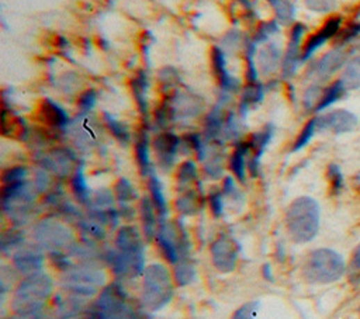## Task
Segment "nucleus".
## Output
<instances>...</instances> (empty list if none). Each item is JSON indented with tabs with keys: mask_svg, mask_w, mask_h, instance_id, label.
Masks as SVG:
<instances>
[{
	"mask_svg": "<svg viewBox=\"0 0 360 319\" xmlns=\"http://www.w3.org/2000/svg\"><path fill=\"white\" fill-rule=\"evenodd\" d=\"M54 293V281L45 273H37L34 276L24 277L17 286L12 308L16 315H34L42 313L47 301Z\"/></svg>",
	"mask_w": 360,
	"mask_h": 319,
	"instance_id": "nucleus-1",
	"label": "nucleus"
},
{
	"mask_svg": "<svg viewBox=\"0 0 360 319\" xmlns=\"http://www.w3.org/2000/svg\"><path fill=\"white\" fill-rule=\"evenodd\" d=\"M320 206L311 197L294 200L286 214V225L290 238L297 243L313 240L320 231Z\"/></svg>",
	"mask_w": 360,
	"mask_h": 319,
	"instance_id": "nucleus-2",
	"label": "nucleus"
},
{
	"mask_svg": "<svg viewBox=\"0 0 360 319\" xmlns=\"http://www.w3.org/2000/svg\"><path fill=\"white\" fill-rule=\"evenodd\" d=\"M137 309L122 284L113 283L101 288L99 298L86 308L83 315L86 319H133Z\"/></svg>",
	"mask_w": 360,
	"mask_h": 319,
	"instance_id": "nucleus-3",
	"label": "nucleus"
},
{
	"mask_svg": "<svg viewBox=\"0 0 360 319\" xmlns=\"http://www.w3.org/2000/svg\"><path fill=\"white\" fill-rule=\"evenodd\" d=\"M346 272L341 254L332 249H316L310 253L303 266V276L313 284H331L338 281Z\"/></svg>",
	"mask_w": 360,
	"mask_h": 319,
	"instance_id": "nucleus-4",
	"label": "nucleus"
},
{
	"mask_svg": "<svg viewBox=\"0 0 360 319\" xmlns=\"http://www.w3.org/2000/svg\"><path fill=\"white\" fill-rule=\"evenodd\" d=\"M173 297V281L169 270L159 263H152L145 269L141 302L145 309L159 311L166 306Z\"/></svg>",
	"mask_w": 360,
	"mask_h": 319,
	"instance_id": "nucleus-5",
	"label": "nucleus"
},
{
	"mask_svg": "<svg viewBox=\"0 0 360 319\" xmlns=\"http://www.w3.org/2000/svg\"><path fill=\"white\" fill-rule=\"evenodd\" d=\"M104 273L95 263L74 265L63 277V288L78 297L90 298L104 288Z\"/></svg>",
	"mask_w": 360,
	"mask_h": 319,
	"instance_id": "nucleus-6",
	"label": "nucleus"
},
{
	"mask_svg": "<svg viewBox=\"0 0 360 319\" xmlns=\"http://www.w3.org/2000/svg\"><path fill=\"white\" fill-rule=\"evenodd\" d=\"M162 256L170 263L176 265L182 259H190V239L180 222L161 224L155 238Z\"/></svg>",
	"mask_w": 360,
	"mask_h": 319,
	"instance_id": "nucleus-7",
	"label": "nucleus"
},
{
	"mask_svg": "<svg viewBox=\"0 0 360 319\" xmlns=\"http://www.w3.org/2000/svg\"><path fill=\"white\" fill-rule=\"evenodd\" d=\"M33 238L35 245L48 253L56 250H65L75 243L72 232L61 222L55 220H42L40 221L33 231Z\"/></svg>",
	"mask_w": 360,
	"mask_h": 319,
	"instance_id": "nucleus-8",
	"label": "nucleus"
},
{
	"mask_svg": "<svg viewBox=\"0 0 360 319\" xmlns=\"http://www.w3.org/2000/svg\"><path fill=\"white\" fill-rule=\"evenodd\" d=\"M103 259L117 279H137L144 276L147 269L144 252L107 250Z\"/></svg>",
	"mask_w": 360,
	"mask_h": 319,
	"instance_id": "nucleus-9",
	"label": "nucleus"
},
{
	"mask_svg": "<svg viewBox=\"0 0 360 319\" xmlns=\"http://www.w3.org/2000/svg\"><path fill=\"white\" fill-rule=\"evenodd\" d=\"M211 256L214 266L221 273L234 272L239 256L236 240L227 234H221L211 245Z\"/></svg>",
	"mask_w": 360,
	"mask_h": 319,
	"instance_id": "nucleus-10",
	"label": "nucleus"
},
{
	"mask_svg": "<svg viewBox=\"0 0 360 319\" xmlns=\"http://www.w3.org/2000/svg\"><path fill=\"white\" fill-rule=\"evenodd\" d=\"M15 269L24 277L42 272L44 253L38 245H24L13 254Z\"/></svg>",
	"mask_w": 360,
	"mask_h": 319,
	"instance_id": "nucleus-11",
	"label": "nucleus"
},
{
	"mask_svg": "<svg viewBox=\"0 0 360 319\" xmlns=\"http://www.w3.org/2000/svg\"><path fill=\"white\" fill-rule=\"evenodd\" d=\"M357 117L347 110H334L317 118V130L334 134H346L354 130Z\"/></svg>",
	"mask_w": 360,
	"mask_h": 319,
	"instance_id": "nucleus-12",
	"label": "nucleus"
},
{
	"mask_svg": "<svg viewBox=\"0 0 360 319\" xmlns=\"http://www.w3.org/2000/svg\"><path fill=\"white\" fill-rule=\"evenodd\" d=\"M304 33H306V27L300 23L295 24L291 30L290 42L281 63V72L284 79H290L291 76H294L298 67V60H302V56H300V47H302Z\"/></svg>",
	"mask_w": 360,
	"mask_h": 319,
	"instance_id": "nucleus-13",
	"label": "nucleus"
},
{
	"mask_svg": "<svg viewBox=\"0 0 360 319\" xmlns=\"http://www.w3.org/2000/svg\"><path fill=\"white\" fill-rule=\"evenodd\" d=\"M341 26H342V17L335 16V17L328 19L325 22V24L322 26V28H320L316 34H313L304 44L302 60H307L309 58H311L313 54L316 51H318L327 41L336 37L341 31Z\"/></svg>",
	"mask_w": 360,
	"mask_h": 319,
	"instance_id": "nucleus-14",
	"label": "nucleus"
},
{
	"mask_svg": "<svg viewBox=\"0 0 360 319\" xmlns=\"http://www.w3.org/2000/svg\"><path fill=\"white\" fill-rule=\"evenodd\" d=\"M154 148L156 151L159 165L167 170L173 166L176 155L180 149V138L172 133H162L155 138Z\"/></svg>",
	"mask_w": 360,
	"mask_h": 319,
	"instance_id": "nucleus-15",
	"label": "nucleus"
},
{
	"mask_svg": "<svg viewBox=\"0 0 360 319\" xmlns=\"http://www.w3.org/2000/svg\"><path fill=\"white\" fill-rule=\"evenodd\" d=\"M76 162L75 155L67 149H55L42 156L41 165L44 169L54 172L58 176H68Z\"/></svg>",
	"mask_w": 360,
	"mask_h": 319,
	"instance_id": "nucleus-16",
	"label": "nucleus"
},
{
	"mask_svg": "<svg viewBox=\"0 0 360 319\" xmlns=\"http://www.w3.org/2000/svg\"><path fill=\"white\" fill-rule=\"evenodd\" d=\"M272 138H273V126L272 125H266L262 131L255 133L249 138V141H247L248 145H249V152H254V155L248 161V170L251 172L252 176L258 174L261 156L265 152V149L268 148V145L270 144Z\"/></svg>",
	"mask_w": 360,
	"mask_h": 319,
	"instance_id": "nucleus-17",
	"label": "nucleus"
},
{
	"mask_svg": "<svg viewBox=\"0 0 360 319\" xmlns=\"http://www.w3.org/2000/svg\"><path fill=\"white\" fill-rule=\"evenodd\" d=\"M172 108L173 120L177 118H193L203 110V103L190 95H176L167 100Z\"/></svg>",
	"mask_w": 360,
	"mask_h": 319,
	"instance_id": "nucleus-18",
	"label": "nucleus"
},
{
	"mask_svg": "<svg viewBox=\"0 0 360 319\" xmlns=\"http://www.w3.org/2000/svg\"><path fill=\"white\" fill-rule=\"evenodd\" d=\"M347 54L342 48H335L329 52H327L318 62L317 65V74L322 79H328L332 75H335L339 69L343 68L346 63Z\"/></svg>",
	"mask_w": 360,
	"mask_h": 319,
	"instance_id": "nucleus-19",
	"label": "nucleus"
},
{
	"mask_svg": "<svg viewBox=\"0 0 360 319\" xmlns=\"http://www.w3.org/2000/svg\"><path fill=\"white\" fill-rule=\"evenodd\" d=\"M115 247L120 252H145L141 234L136 227L131 225L120 228L115 235Z\"/></svg>",
	"mask_w": 360,
	"mask_h": 319,
	"instance_id": "nucleus-20",
	"label": "nucleus"
},
{
	"mask_svg": "<svg viewBox=\"0 0 360 319\" xmlns=\"http://www.w3.org/2000/svg\"><path fill=\"white\" fill-rule=\"evenodd\" d=\"M40 115L44 122H47L48 125H51V126H54V129H58V130L65 129V126L69 124V117L65 113V110L59 107L56 103H54L49 99H45L42 101Z\"/></svg>",
	"mask_w": 360,
	"mask_h": 319,
	"instance_id": "nucleus-21",
	"label": "nucleus"
},
{
	"mask_svg": "<svg viewBox=\"0 0 360 319\" xmlns=\"http://www.w3.org/2000/svg\"><path fill=\"white\" fill-rule=\"evenodd\" d=\"M140 211H141L144 236H145L147 242H151L156 238V234L159 229V217H156V214H155L156 208L149 197H144L141 200Z\"/></svg>",
	"mask_w": 360,
	"mask_h": 319,
	"instance_id": "nucleus-22",
	"label": "nucleus"
},
{
	"mask_svg": "<svg viewBox=\"0 0 360 319\" xmlns=\"http://www.w3.org/2000/svg\"><path fill=\"white\" fill-rule=\"evenodd\" d=\"M148 187H149V193H151V200L156 208L158 217H159V225L167 222L166 217H167V203L163 195V188L161 181L155 177L151 176L149 181H148Z\"/></svg>",
	"mask_w": 360,
	"mask_h": 319,
	"instance_id": "nucleus-23",
	"label": "nucleus"
},
{
	"mask_svg": "<svg viewBox=\"0 0 360 319\" xmlns=\"http://www.w3.org/2000/svg\"><path fill=\"white\" fill-rule=\"evenodd\" d=\"M225 114L221 107H215L206 118L204 126V140L206 141H215L222 134V129L225 124Z\"/></svg>",
	"mask_w": 360,
	"mask_h": 319,
	"instance_id": "nucleus-24",
	"label": "nucleus"
},
{
	"mask_svg": "<svg viewBox=\"0 0 360 319\" xmlns=\"http://www.w3.org/2000/svg\"><path fill=\"white\" fill-rule=\"evenodd\" d=\"M249 154V145L248 142H241L238 144L236 149L234 151L231 161H229V167L232 173L236 176L239 181H245L247 179V155Z\"/></svg>",
	"mask_w": 360,
	"mask_h": 319,
	"instance_id": "nucleus-25",
	"label": "nucleus"
},
{
	"mask_svg": "<svg viewBox=\"0 0 360 319\" xmlns=\"http://www.w3.org/2000/svg\"><path fill=\"white\" fill-rule=\"evenodd\" d=\"M204 206V199L200 193L195 190H189L188 193L183 196H180L176 200V208L179 213H182L183 215H195L197 214Z\"/></svg>",
	"mask_w": 360,
	"mask_h": 319,
	"instance_id": "nucleus-26",
	"label": "nucleus"
},
{
	"mask_svg": "<svg viewBox=\"0 0 360 319\" xmlns=\"http://www.w3.org/2000/svg\"><path fill=\"white\" fill-rule=\"evenodd\" d=\"M24 246V232L22 229H8L0 236V252L5 256L15 254L19 249Z\"/></svg>",
	"mask_w": 360,
	"mask_h": 319,
	"instance_id": "nucleus-27",
	"label": "nucleus"
},
{
	"mask_svg": "<svg viewBox=\"0 0 360 319\" xmlns=\"http://www.w3.org/2000/svg\"><path fill=\"white\" fill-rule=\"evenodd\" d=\"M281 59V52L275 44H269L259 52V68L263 75L275 72Z\"/></svg>",
	"mask_w": 360,
	"mask_h": 319,
	"instance_id": "nucleus-28",
	"label": "nucleus"
},
{
	"mask_svg": "<svg viewBox=\"0 0 360 319\" xmlns=\"http://www.w3.org/2000/svg\"><path fill=\"white\" fill-rule=\"evenodd\" d=\"M174 283L179 287H186L196 279V269L190 259H182L179 261L174 266Z\"/></svg>",
	"mask_w": 360,
	"mask_h": 319,
	"instance_id": "nucleus-29",
	"label": "nucleus"
},
{
	"mask_svg": "<svg viewBox=\"0 0 360 319\" xmlns=\"http://www.w3.org/2000/svg\"><path fill=\"white\" fill-rule=\"evenodd\" d=\"M72 190H74V195L76 197V200L83 204V206H92V193L88 187L86 179L83 176L82 169H76L74 177H72Z\"/></svg>",
	"mask_w": 360,
	"mask_h": 319,
	"instance_id": "nucleus-30",
	"label": "nucleus"
},
{
	"mask_svg": "<svg viewBox=\"0 0 360 319\" xmlns=\"http://www.w3.org/2000/svg\"><path fill=\"white\" fill-rule=\"evenodd\" d=\"M263 100V88L259 83H254L247 86V89L244 90L243 99H241V104H239V110H241V114L245 117L247 113L255 107L256 104H259Z\"/></svg>",
	"mask_w": 360,
	"mask_h": 319,
	"instance_id": "nucleus-31",
	"label": "nucleus"
},
{
	"mask_svg": "<svg viewBox=\"0 0 360 319\" xmlns=\"http://www.w3.org/2000/svg\"><path fill=\"white\" fill-rule=\"evenodd\" d=\"M341 82L346 88V90H357L360 89V58L352 59L341 78Z\"/></svg>",
	"mask_w": 360,
	"mask_h": 319,
	"instance_id": "nucleus-32",
	"label": "nucleus"
},
{
	"mask_svg": "<svg viewBox=\"0 0 360 319\" xmlns=\"http://www.w3.org/2000/svg\"><path fill=\"white\" fill-rule=\"evenodd\" d=\"M136 158L142 176H148L151 173V162L148 151V136L145 133H141L136 142Z\"/></svg>",
	"mask_w": 360,
	"mask_h": 319,
	"instance_id": "nucleus-33",
	"label": "nucleus"
},
{
	"mask_svg": "<svg viewBox=\"0 0 360 319\" xmlns=\"http://www.w3.org/2000/svg\"><path fill=\"white\" fill-rule=\"evenodd\" d=\"M103 117H104V122L107 125V129L114 136V138L118 142H122L123 145H127L130 142V140H131V134H130V131L127 129V125L123 124L122 121H117L114 117H111L107 113Z\"/></svg>",
	"mask_w": 360,
	"mask_h": 319,
	"instance_id": "nucleus-34",
	"label": "nucleus"
},
{
	"mask_svg": "<svg viewBox=\"0 0 360 319\" xmlns=\"http://www.w3.org/2000/svg\"><path fill=\"white\" fill-rule=\"evenodd\" d=\"M345 92H346V88L343 86V83L341 82V79L336 81V82H334L329 88H327V89L324 90L322 97H321L320 104L317 106L316 111H322V110H325L327 107L332 106L335 101H338V100L345 95Z\"/></svg>",
	"mask_w": 360,
	"mask_h": 319,
	"instance_id": "nucleus-35",
	"label": "nucleus"
},
{
	"mask_svg": "<svg viewBox=\"0 0 360 319\" xmlns=\"http://www.w3.org/2000/svg\"><path fill=\"white\" fill-rule=\"evenodd\" d=\"M131 86H133L134 97L137 100L140 111L145 117L148 114V104H147V100H145V92H147V76H145V74L138 72L137 76H134Z\"/></svg>",
	"mask_w": 360,
	"mask_h": 319,
	"instance_id": "nucleus-36",
	"label": "nucleus"
},
{
	"mask_svg": "<svg viewBox=\"0 0 360 319\" xmlns=\"http://www.w3.org/2000/svg\"><path fill=\"white\" fill-rule=\"evenodd\" d=\"M114 195L117 200L122 204V207H126L129 203L134 202L137 199V193L133 187V184L127 179H120L114 186Z\"/></svg>",
	"mask_w": 360,
	"mask_h": 319,
	"instance_id": "nucleus-37",
	"label": "nucleus"
},
{
	"mask_svg": "<svg viewBox=\"0 0 360 319\" xmlns=\"http://www.w3.org/2000/svg\"><path fill=\"white\" fill-rule=\"evenodd\" d=\"M197 180V167L193 161H186L180 166L177 172V181L179 186L185 188L188 186H192Z\"/></svg>",
	"mask_w": 360,
	"mask_h": 319,
	"instance_id": "nucleus-38",
	"label": "nucleus"
},
{
	"mask_svg": "<svg viewBox=\"0 0 360 319\" xmlns=\"http://www.w3.org/2000/svg\"><path fill=\"white\" fill-rule=\"evenodd\" d=\"M316 131H317V118H313L307 122V125L304 126L303 131L300 133V136L297 137V140L294 142V147H293V151L297 152L300 149H303L311 141Z\"/></svg>",
	"mask_w": 360,
	"mask_h": 319,
	"instance_id": "nucleus-39",
	"label": "nucleus"
},
{
	"mask_svg": "<svg viewBox=\"0 0 360 319\" xmlns=\"http://www.w3.org/2000/svg\"><path fill=\"white\" fill-rule=\"evenodd\" d=\"M49 259H51L52 265H54L56 269L63 270V272H68V270L74 266V263L71 262L69 253L65 252V250L51 252V253H49Z\"/></svg>",
	"mask_w": 360,
	"mask_h": 319,
	"instance_id": "nucleus-40",
	"label": "nucleus"
},
{
	"mask_svg": "<svg viewBox=\"0 0 360 319\" xmlns=\"http://www.w3.org/2000/svg\"><path fill=\"white\" fill-rule=\"evenodd\" d=\"M114 196L110 190H99L97 193L93 197V206L92 208H97V210H110L114 208Z\"/></svg>",
	"mask_w": 360,
	"mask_h": 319,
	"instance_id": "nucleus-41",
	"label": "nucleus"
},
{
	"mask_svg": "<svg viewBox=\"0 0 360 319\" xmlns=\"http://www.w3.org/2000/svg\"><path fill=\"white\" fill-rule=\"evenodd\" d=\"M275 8H276V15H277V19L280 20V23L287 24L294 20L295 9H294L293 3L288 2V0H280Z\"/></svg>",
	"mask_w": 360,
	"mask_h": 319,
	"instance_id": "nucleus-42",
	"label": "nucleus"
},
{
	"mask_svg": "<svg viewBox=\"0 0 360 319\" xmlns=\"http://www.w3.org/2000/svg\"><path fill=\"white\" fill-rule=\"evenodd\" d=\"M26 176H27V169L24 166H15V167H10L3 172L2 183H3V186L20 183V181L26 180Z\"/></svg>",
	"mask_w": 360,
	"mask_h": 319,
	"instance_id": "nucleus-43",
	"label": "nucleus"
},
{
	"mask_svg": "<svg viewBox=\"0 0 360 319\" xmlns=\"http://www.w3.org/2000/svg\"><path fill=\"white\" fill-rule=\"evenodd\" d=\"M259 311V302L258 301H251L244 304L243 306H239L231 319H255L256 313Z\"/></svg>",
	"mask_w": 360,
	"mask_h": 319,
	"instance_id": "nucleus-44",
	"label": "nucleus"
},
{
	"mask_svg": "<svg viewBox=\"0 0 360 319\" xmlns=\"http://www.w3.org/2000/svg\"><path fill=\"white\" fill-rule=\"evenodd\" d=\"M328 179L331 183V188L335 195H339L341 190L343 188V174L338 165L332 163L328 167Z\"/></svg>",
	"mask_w": 360,
	"mask_h": 319,
	"instance_id": "nucleus-45",
	"label": "nucleus"
},
{
	"mask_svg": "<svg viewBox=\"0 0 360 319\" xmlns=\"http://www.w3.org/2000/svg\"><path fill=\"white\" fill-rule=\"evenodd\" d=\"M304 3L316 13H329L336 8V0H304Z\"/></svg>",
	"mask_w": 360,
	"mask_h": 319,
	"instance_id": "nucleus-46",
	"label": "nucleus"
},
{
	"mask_svg": "<svg viewBox=\"0 0 360 319\" xmlns=\"http://www.w3.org/2000/svg\"><path fill=\"white\" fill-rule=\"evenodd\" d=\"M96 100H97V96H96V92L93 89H89L86 92H83L78 100V107L79 110L86 114L89 113L90 110H93L95 104H96Z\"/></svg>",
	"mask_w": 360,
	"mask_h": 319,
	"instance_id": "nucleus-47",
	"label": "nucleus"
},
{
	"mask_svg": "<svg viewBox=\"0 0 360 319\" xmlns=\"http://www.w3.org/2000/svg\"><path fill=\"white\" fill-rule=\"evenodd\" d=\"M211 213L215 218H220L224 213V193L222 191H213L208 197Z\"/></svg>",
	"mask_w": 360,
	"mask_h": 319,
	"instance_id": "nucleus-48",
	"label": "nucleus"
},
{
	"mask_svg": "<svg viewBox=\"0 0 360 319\" xmlns=\"http://www.w3.org/2000/svg\"><path fill=\"white\" fill-rule=\"evenodd\" d=\"M349 277L352 283L360 281V245L354 249L349 266Z\"/></svg>",
	"mask_w": 360,
	"mask_h": 319,
	"instance_id": "nucleus-49",
	"label": "nucleus"
},
{
	"mask_svg": "<svg viewBox=\"0 0 360 319\" xmlns=\"http://www.w3.org/2000/svg\"><path fill=\"white\" fill-rule=\"evenodd\" d=\"M322 97V90L318 86H313L310 88L306 95H304V106L307 110L311 108H317V106L320 104V100Z\"/></svg>",
	"mask_w": 360,
	"mask_h": 319,
	"instance_id": "nucleus-50",
	"label": "nucleus"
},
{
	"mask_svg": "<svg viewBox=\"0 0 360 319\" xmlns=\"http://www.w3.org/2000/svg\"><path fill=\"white\" fill-rule=\"evenodd\" d=\"M279 30V26L276 22H269V23H263L259 30H258V34H256V38H255V42H259V41H265L268 40L272 34L277 33Z\"/></svg>",
	"mask_w": 360,
	"mask_h": 319,
	"instance_id": "nucleus-51",
	"label": "nucleus"
},
{
	"mask_svg": "<svg viewBox=\"0 0 360 319\" xmlns=\"http://www.w3.org/2000/svg\"><path fill=\"white\" fill-rule=\"evenodd\" d=\"M359 34H360V24L354 23V24L346 27L343 31H339L338 40H339V42H349L353 38H356Z\"/></svg>",
	"mask_w": 360,
	"mask_h": 319,
	"instance_id": "nucleus-52",
	"label": "nucleus"
},
{
	"mask_svg": "<svg viewBox=\"0 0 360 319\" xmlns=\"http://www.w3.org/2000/svg\"><path fill=\"white\" fill-rule=\"evenodd\" d=\"M238 191V188H236V186H235V181H234V179L232 177H225V180H224V187H222V193H224V196H232V195H235Z\"/></svg>",
	"mask_w": 360,
	"mask_h": 319,
	"instance_id": "nucleus-53",
	"label": "nucleus"
},
{
	"mask_svg": "<svg viewBox=\"0 0 360 319\" xmlns=\"http://www.w3.org/2000/svg\"><path fill=\"white\" fill-rule=\"evenodd\" d=\"M144 309H145L144 306L142 308L138 306V309H137V312H136L133 319H152V316L147 311H144Z\"/></svg>",
	"mask_w": 360,
	"mask_h": 319,
	"instance_id": "nucleus-54",
	"label": "nucleus"
},
{
	"mask_svg": "<svg viewBox=\"0 0 360 319\" xmlns=\"http://www.w3.org/2000/svg\"><path fill=\"white\" fill-rule=\"evenodd\" d=\"M262 275H263V277L266 279V280H269V281H273V273H272V268H270V265H263V268H262Z\"/></svg>",
	"mask_w": 360,
	"mask_h": 319,
	"instance_id": "nucleus-55",
	"label": "nucleus"
},
{
	"mask_svg": "<svg viewBox=\"0 0 360 319\" xmlns=\"http://www.w3.org/2000/svg\"><path fill=\"white\" fill-rule=\"evenodd\" d=\"M17 319H44L42 313H34V315H17Z\"/></svg>",
	"mask_w": 360,
	"mask_h": 319,
	"instance_id": "nucleus-56",
	"label": "nucleus"
},
{
	"mask_svg": "<svg viewBox=\"0 0 360 319\" xmlns=\"http://www.w3.org/2000/svg\"><path fill=\"white\" fill-rule=\"evenodd\" d=\"M354 181H356V186L360 188V172L356 174V177H354Z\"/></svg>",
	"mask_w": 360,
	"mask_h": 319,
	"instance_id": "nucleus-57",
	"label": "nucleus"
},
{
	"mask_svg": "<svg viewBox=\"0 0 360 319\" xmlns=\"http://www.w3.org/2000/svg\"><path fill=\"white\" fill-rule=\"evenodd\" d=\"M269 2H270L273 6H276V5L280 2V0H269Z\"/></svg>",
	"mask_w": 360,
	"mask_h": 319,
	"instance_id": "nucleus-58",
	"label": "nucleus"
}]
</instances>
